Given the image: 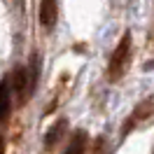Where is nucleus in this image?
<instances>
[{
    "label": "nucleus",
    "instance_id": "obj_1",
    "mask_svg": "<svg viewBox=\"0 0 154 154\" xmlns=\"http://www.w3.org/2000/svg\"><path fill=\"white\" fill-rule=\"evenodd\" d=\"M131 63V33H124V38L119 40V45L115 47L110 63H107V79L117 82L119 77L126 72V68Z\"/></svg>",
    "mask_w": 154,
    "mask_h": 154
},
{
    "label": "nucleus",
    "instance_id": "obj_2",
    "mask_svg": "<svg viewBox=\"0 0 154 154\" xmlns=\"http://www.w3.org/2000/svg\"><path fill=\"white\" fill-rule=\"evenodd\" d=\"M12 94H17V100L19 103H26L30 96V89H33V82H30V75L26 68H14L12 70V79H10Z\"/></svg>",
    "mask_w": 154,
    "mask_h": 154
},
{
    "label": "nucleus",
    "instance_id": "obj_3",
    "mask_svg": "<svg viewBox=\"0 0 154 154\" xmlns=\"http://www.w3.org/2000/svg\"><path fill=\"white\" fill-rule=\"evenodd\" d=\"M56 14H58L56 0H42L40 2V23L45 28H51L56 23Z\"/></svg>",
    "mask_w": 154,
    "mask_h": 154
},
{
    "label": "nucleus",
    "instance_id": "obj_4",
    "mask_svg": "<svg viewBox=\"0 0 154 154\" xmlns=\"http://www.w3.org/2000/svg\"><path fill=\"white\" fill-rule=\"evenodd\" d=\"M12 110V87L7 79L0 82V119H7Z\"/></svg>",
    "mask_w": 154,
    "mask_h": 154
},
{
    "label": "nucleus",
    "instance_id": "obj_5",
    "mask_svg": "<svg viewBox=\"0 0 154 154\" xmlns=\"http://www.w3.org/2000/svg\"><path fill=\"white\" fill-rule=\"evenodd\" d=\"M87 143H89L87 133H84V131H75L63 154H84L87 152Z\"/></svg>",
    "mask_w": 154,
    "mask_h": 154
},
{
    "label": "nucleus",
    "instance_id": "obj_6",
    "mask_svg": "<svg viewBox=\"0 0 154 154\" xmlns=\"http://www.w3.org/2000/svg\"><path fill=\"white\" fill-rule=\"evenodd\" d=\"M63 131H66V122L61 119V122H58V124L54 126V128H51V131H49L47 135H45V145H47V147H51V145H56V143H58V138L63 135Z\"/></svg>",
    "mask_w": 154,
    "mask_h": 154
},
{
    "label": "nucleus",
    "instance_id": "obj_7",
    "mask_svg": "<svg viewBox=\"0 0 154 154\" xmlns=\"http://www.w3.org/2000/svg\"><path fill=\"white\" fill-rule=\"evenodd\" d=\"M0 152H2V138H0Z\"/></svg>",
    "mask_w": 154,
    "mask_h": 154
}]
</instances>
